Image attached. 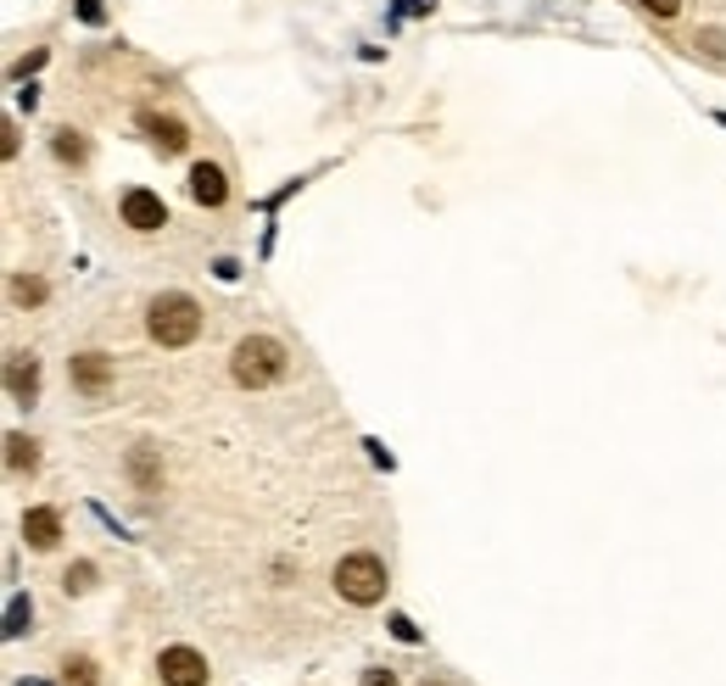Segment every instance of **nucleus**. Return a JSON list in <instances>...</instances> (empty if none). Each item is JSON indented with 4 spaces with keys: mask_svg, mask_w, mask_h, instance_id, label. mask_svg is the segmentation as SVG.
Wrapping results in <instances>:
<instances>
[{
    "mask_svg": "<svg viewBox=\"0 0 726 686\" xmlns=\"http://www.w3.org/2000/svg\"><path fill=\"white\" fill-rule=\"evenodd\" d=\"M7 464H12V469H34V464H39V453H34L28 435H7Z\"/></svg>",
    "mask_w": 726,
    "mask_h": 686,
    "instance_id": "f8f14e48",
    "label": "nucleus"
},
{
    "mask_svg": "<svg viewBox=\"0 0 726 686\" xmlns=\"http://www.w3.org/2000/svg\"><path fill=\"white\" fill-rule=\"evenodd\" d=\"M157 675H163V686H207V659L197 648H163Z\"/></svg>",
    "mask_w": 726,
    "mask_h": 686,
    "instance_id": "20e7f679",
    "label": "nucleus"
},
{
    "mask_svg": "<svg viewBox=\"0 0 726 686\" xmlns=\"http://www.w3.org/2000/svg\"><path fill=\"white\" fill-rule=\"evenodd\" d=\"M62 670H68V686H95V664L90 659H68Z\"/></svg>",
    "mask_w": 726,
    "mask_h": 686,
    "instance_id": "4468645a",
    "label": "nucleus"
},
{
    "mask_svg": "<svg viewBox=\"0 0 726 686\" xmlns=\"http://www.w3.org/2000/svg\"><path fill=\"white\" fill-rule=\"evenodd\" d=\"M129 474H134V485H140V492H157V485H163L157 447H134V453H129Z\"/></svg>",
    "mask_w": 726,
    "mask_h": 686,
    "instance_id": "9b49d317",
    "label": "nucleus"
},
{
    "mask_svg": "<svg viewBox=\"0 0 726 686\" xmlns=\"http://www.w3.org/2000/svg\"><path fill=\"white\" fill-rule=\"evenodd\" d=\"M23 542H28L34 553H51V547L62 542V519H57V508H28V514H23Z\"/></svg>",
    "mask_w": 726,
    "mask_h": 686,
    "instance_id": "0eeeda50",
    "label": "nucleus"
},
{
    "mask_svg": "<svg viewBox=\"0 0 726 686\" xmlns=\"http://www.w3.org/2000/svg\"><path fill=\"white\" fill-rule=\"evenodd\" d=\"M57 157L62 163H84V140L79 134H57Z\"/></svg>",
    "mask_w": 726,
    "mask_h": 686,
    "instance_id": "2eb2a0df",
    "label": "nucleus"
},
{
    "mask_svg": "<svg viewBox=\"0 0 726 686\" xmlns=\"http://www.w3.org/2000/svg\"><path fill=\"white\" fill-rule=\"evenodd\" d=\"M425 686H442V681H425Z\"/></svg>",
    "mask_w": 726,
    "mask_h": 686,
    "instance_id": "393cba45",
    "label": "nucleus"
},
{
    "mask_svg": "<svg viewBox=\"0 0 726 686\" xmlns=\"http://www.w3.org/2000/svg\"><path fill=\"white\" fill-rule=\"evenodd\" d=\"M392 630L403 636V642H419V630H414V619H408V614H392Z\"/></svg>",
    "mask_w": 726,
    "mask_h": 686,
    "instance_id": "aec40b11",
    "label": "nucleus"
},
{
    "mask_svg": "<svg viewBox=\"0 0 726 686\" xmlns=\"http://www.w3.org/2000/svg\"><path fill=\"white\" fill-rule=\"evenodd\" d=\"M140 129L152 134V140H157V152H168V157H174V152H185V145H190V129H185L179 118H157V112H140Z\"/></svg>",
    "mask_w": 726,
    "mask_h": 686,
    "instance_id": "1a4fd4ad",
    "label": "nucleus"
},
{
    "mask_svg": "<svg viewBox=\"0 0 726 686\" xmlns=\"http://www.w3.org/2000/svg\"><path fill=\"white\" fill-rule=\"evenodd\" d=\"M68 374H73V385L84 390V397H102V390L112 385V363H107L102 352H79V358L68 363Z\"/></svg>",
    "mask_w": 726,
    "mask_h": 686,
    "instance_id": "423d86ee",
    "label": "nucleus"
},
{
    "mask_svg": "<svg viewBox=\"0 0 726 686\" xmlns=\"http://www.w3.org/2000/svg\"><path fill=\"white\" fill-rule=\"evenodd\" d=\"M90 580H95V569H90V564H73V569L62 575V586H68V592H90Z\"/></svg>",
    "mask_w": 726,
    "mask_h": 686,
    "instance_id": "dca6fc26",
    "label": "nucleus"
},
{
    "mask_svg": "<svg viewBox=\"0 0 726 686\" xmlns=\"http://www.w3.org/2000/svg\"><path fill=\"white\" fill-rule=\"evenodd\" d=\"M7 390H12V402H34L39 397V363L28 352H17L7 363Z\"/></svg>",
    "mask_w": 726,
    "mask_h": 686,
    "instance_id": "9d476101",
    "label": "nucleus"
},
{
    "mask_svg": "<svg viewBox=\"0 0 726 686\" xmlns=\"http://www.w3.org/2000/svg\"><path fill=\"white\" fill-rule=\"evenodd\" d=\"M123 224H129V229H140V234L163 229V224H168L163 195H152V190H123Z\"/></svg>",
    "mask_w": 726,
    "mask_h": 686,
    "instance_id": "39448f33",
    "label": "nucleus"
},
{
    "mask_svg": "<svg viewBox=\"0 0 726 686\" xmlns=\"http://www.w3.org/2000/svg\"><path fill=\"white\" fill-rule=\"evenodd\" d=\"M28 619H34L28 598H12V609H7V636H23V630H28Z\"/></svg>",
    "mask_w": 726,
    "mask_h": 686,
    "instance_id": "ddd939ff",
    "label": "nucleus"
},
{
    "mask_svg": "<svg viewBox=\"0 0 726 686\" xmlns=\"http://www.w3.org/2000/svg\"><path fill=\"white\" fill-rule=\"evenodd\" d=\"M79 17L84 23H102V0H79Z\"/></svg>",
    "mask_w": 726,
    "mask_h": 686,
    "instance_id": "4be33fe9",
    "label": "nucleus"
},
{
    "mask_svg": "<svg viewBox=\"0 0 726 686\" xmlns=\"http://www.w3.org/2000/svg\"><path fill=\"white\" fill-rule=\"evenodd\" d=\"M190 195H197L202 207H224V195H229V179H224V168H213V163H197V168H190Z\"/></svg>",
    "mask_w": 726,
    "mask_h": 686,
    "instance_id": "6e6552de",
    "label": "nucleus"
},
{
    "mask_svg": "<svg viewBox=\"0 0 726 686\" xmlns=\"http://www.w3.org/2000/svg\"><path fill=\"white\" fill-rule=\"evenodd\" d=\"M385 586H392V575H385V564L374 553H347L335 564V592L347 603H358V609H374L385 598Z\"/></svg>",
    "mask_w": 726,
    "mask_h": 686,
    "instance_id": "7ed1b4c3",
    "label": "nucleus"
},
{
    "mask_svg": "<svg viewBox=\"0 0 726 686\" xmlns=\"http://www.w3.org/2000/svg\"><path fill=\"white\" fill-rule=\"evenodd\" d=\"M145 335H152L157 347H190V340L202 335V308H197V297H185V290H168V297H157L152 313H145Z\"/></svg>",
    "mask_w": 726,
    "mask_h": 686,
    "instance_id": "f257e3e1",
    "label": "nucleus"
},
{
    "mask_svg": "<svg viewBox=\"0 0 726 686\" xmlns=\"http://www.w3.org/2000/svg\"><path fill=\"white\" fill-rule=\"evenodd\" d=\"M430 7H436V0H408V7H403V12H430Z\"/></svg>",
    "mask_w": 726,
    "mask_h": 686,
    "instance_id": "5701e85b",
    "label": "nucleus"
},
{
    "mask_svg": "<svg viewBox=\"0 0 726 686\" xmlns=\"http://www.w3.org/2000/svg\"><path fill=\"white\" fill-rule=\"evenodd\" d=\"M638 7L654 12V17H676V12H682V0H638Z\"/></svg>",
    "mask_w": 726,
    "mask_h": 686,
    "instance_id": "6ab92c4d",
    "label": "nucleus"
},
{
    "mask_svg": "<svg viewBox=\"0 0 726 686\" xmlns=\"http://www.w3.org/2000/svg\"><path fill=\"white\" fill-rule=\"evenodd\" d=\"M229 374H235V385L263 390V385L285 380V347H279L274 335H247L235 347V358H229Z\"/></svg>",
    "mask_w": 726,
    "mask_h": 686,
    "instance_id": "f03ea898",
    "label": "nucleus"
},
{
    "mask_svg": "<svg viewBox=\"0 0 726 686\" xmlns=\"http://www.w3.org/2000/svg\"><path fill=\"white\" fill-rule=\"evenodd\" d=\"M12 297L17 302H45V285L39 279H12Z\"/></svg>",
    "mask_w": 726,
    "mask_h": 686,
    "instance_id": "f3484780",
    "label": "nucleus"
},
{
    "mask_svg": "<svg viewBox=\"0 0 726 686\" xmlns=\"http://www.w3.org/2000/svg\"><path fill=\"white\" fill-rule=\"evenodd\" d=\"M699 45H704V57H715V62L726 57V34H721V28H704V34H699Z\"/></svg>",
    "mask_w": 726,
    "mask_h": 686,
    "instance_id": "a211bd4d",
    "label": "nucleus"
},
{
    "mask_svg": "<svg viewBox=\"0 0 726 686\" xmlns=\"http://www.w3.org/2000/svg\"><path fill=\"white\" fill-rule=\"evenodd\" d=\"M364 686H397L392 670H364Z\"/></svg>",
    "mask_w": 726,
    "mask_h": 686,
    "instance_id": "412c9836",
    "label": "nucleus"
},
{
    "mask_svg": "<svg viewBox=\"0 0 726 686\" xmlns=\"http://www.w3.org/2000/svg\"><path fill=\"white\" fill-rule=\"evenodd\" d=\"M23 686H45V681H23Z\"/></svg>",
    "mask_w": 726,
    "mask_h": 686,
    "instance_id": "b1692460",
    "label": "nucleus"
}]
</instances>
